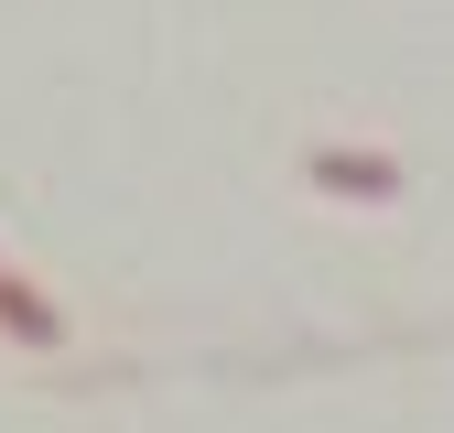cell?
I'll use <instances>...</instances> for the list:
<instances>
[{"mask_svg": "<svg viewBox=\"0 0 454 433\" xmlns=\"http://www.w3.org/2000/svg\"><path fill=\"white\" fill-rule=\"evenodd\" d=\"M303 174H314L325 195H357V206H389V195H401V162H389V152H335V141H325Z\"/></svg>", "mask_w": 454, "mask_h": 433, "instance_id": "1", "label": "cell"}, {"mask_svg": "<svg viewBox=\"0 0 454 433\" xmlns=\"http://www.w3.org/2000/svg\"><path fill=\"white\" fill-rule=\"evenodd\" d=\"M0 336H22V347H54L66 325H54V303H43L33 282H12V271H0Z\"/></svg>", "mask_w": 454, "mask_h": 433, "instance_id": "2", "label": "cell"}]
</instances>
